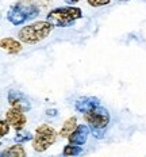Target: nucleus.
<instances>
[{
    "instance_id": "nucleus-1",
    "label": "nucleus",
    "mask_w": 146,
    "mask_h": 157,
    "mask_svg": "<svg viewBox=\"0 0 146 157\" xmlns=\"http://www.w3.org/2000/svg\"><path fill=\"white\" fill-rule=\"evenodd\" d=\"M53 27L54 26L47 21L35 22V23H32V25L22 27L18 33V38H19V41H22L23 44L34 45V44H38V42L43 41L45 38H47V35L51 33Z\"/></svg>"
},
{
    "instance_id": "nucleus-2",
    "label": "nucleus",
    "mask_w": 146,
    "mask_h": 157,
    "mask_svg": "<svg viewBox=\"0 0 146 157\" xmlns=\"http://www.w3.org/2000/svg\"><path fill=\"white\" fill-rule=\"evenodd\" d=\"M81 16H83V11L79 7L66 6V7L51 10L46 16V21L50 22L54 27H68V26L73 25Z\"/></svg>"
},
{
    "instance_id": "nucleus-3",
    "label": "nucleus",
    "mask_w": 146,
    "mask_h": 157,
    "mask_svg": "<svg viewBox=\"0 0 146 157\" xmlns=\"http://www.w3.org/2000/svg\"><path fill=\"white\" fill-rule=\"evenodd\" d=\"M39 14V8L35 4L15 3L7 11V21L14 26H21L27 21H31Z\"/></svg>"
},
{
    "instance_id": "nucleus-4",
    "label": "nucleus",
    "mask_w": 146,
    "mask_h": 157,
    "mask_svg": "<svg viewBox=\"0 0 146 157\" xmlns=\"http://www.w3.org/2000/svg\"><path fill=\"white\" fill-rule=\"evenodd\" d=\"M57 141V132L50 125L43 123L39 125L35 130V136L32 140V149L35 152H45Z\"/></svg>"
},
{
    "instance_id": "nucleus-5",
    "label": "nucleus",
    "mask_w": 146,
    "mask_h": 157,
    "mask_svg": "<svg viewBox=\"0 0 146 157\" xmlns=\"http://www.w3.org/2000/svg\"><path fill=\"white\" fill-rule=\"evenodd\" d=\"M84 119L91 129H106L110 123V113L104 107L97 106L96 109L84 114Z\"/></svg>"
},
{
    "instance_id": "nucleus-6",
    "label": "nucleus",
    "mask_w": 146,
    "mask_h": 157,
    "mask_svg": "<svg viewBox=\"0 0 146 157\" xmlns=\"http://www.w3.org/2000/svg\"><path fill=\"white\" fill-rule=\"evenodd\" d=\"M7 100L11 107L23 111V113H27V111L31 110V100L21 91L11 90L7 95Z\"/></svg>"
},
{
    "instance_id": "nucleus-7",
    "label": "nucleus",
    "mask_w": 146,
    "mask_h": 157,
    "mask_svg": "<svg viewBox=\"0 0 146 157\" xmlns=\"http://www.w3.org/2000/svg\"><path fill=\"white\" fill-rule=\"evenodd\" d=\"M6 119H7V122L11 125V127H14L15 130L23 129L26 122H27L23 111L18 110V109H14V107H11L9 110L6 111Z\"/></svg>"
},
{
    "instance_id": "nucleus-8",
    "label": "nucleus",
    "mask_w": 146,
    "mask_h": 157,
    "mask_svg": "<svg viewBox=\"0 0 146 157\" xmlns=\"http://www.w3.org/2000/svg\"><path fill=\"white\" fill-rule=\"evenodd\" d=\"M91 133V127L89 125H77V127L74 129V132L68 137L69 144H74V145H84L88 140V136Z\"/></svg>"
},
{
    "instance_id": "nucleus-9",
    "label": "nucleus",
    "mask_w": 146,
    "mask_h": 157,
    "mask_svg": "<svg viewBox=\"0 0 146 157\" xmlns=\"http://www.w3.org/2000/svg\"><path fill=\"white\" fill-rule=\"evenodd\" d=\"M97 106H100V100L95 96H83L79 98L74 103V109L76 111H79L81 114H85L88 111L96 109Z\"/></svg>"
},
{
    "instance_id": "nucleus-10",
    "label": "nucleus",
    "mask_w": 146,
    "mask_h": 157,
    "mask_svg": "<svg viewBox=\"0 0 146 157\" xmlns=\"http://www.w3.org/2000/svg\"><path fill=\"white\" fill-rule=\"evenodd\" d=\"M22 41H18L15 38H3L0 45H2V49H4L8 54H18L19 52L22 50Z\"/></svg>"
},
{
    "instance_id": "nucleus-11",
    "label": "nucleus",
    "mask_w": 146,
    "mask_h": 157,
    "mask_svg": "<svg viewBox=\"0 0 146 157\" xmlns=\"http://www.w3.org/2000/svg\"><path fill=\"white\" fill-rule=\"evenodd\" d=\"M76 127H77V118L76 117L68 118V119L64 122L62 129H61V132H60V136L62 137V138H68V137L74 132Z\"/></svg>"
},
{
    "instance_id": "nucleus-12",
    "label": "nucleus",
    "mask_w": 146,
    "mask_h": 157,
    "mask_svg": "<svg viewBox=\"0 0 146 157\" xmlns=\"http://www.w3.org/2000/svg\"><path fill=\"white\" fill-rule=\"evenodd\" d=\"M2 156L3 157H26V150L23 149L22 144H18V145L9 146L8 149L3 150Z\"/></svg>"
},
{
    "instance_id": "nucleus-13",
    "label": "nucleus",
    "mask_w": 146,
    "mask_h": 157,
    "mask_svg": "<svg viewBox=\"0 0 146 157\" xmlns=\"http://www.w3.org/2000/svg\"><path fill=\"white\" fill-rule=\"evenodd\" d=\"M14 140H15V142H18V144H26L28 141H32L34 136H32L30 132H27V130L21 129V130H16V136Z\"/></svg>"
},
{
    "instance_id": "nucleus-14",
    "label": "nucleus",
    "mask_w": 146,
    "mask_h": 157,
    "mask_svg": "<svg viewBox=\"0 0 146 157\" xmlns=\"http://www.w3.org/2000/svg\"><path fill=\"white\" fill-rule=\"evenodd\" d=\"M83 153V146L81 145H74V144H69V145H65V148L62 150L64 156H79Z\"/></svg>"
},
{
    "instance_id": "nucleus-15",
    "label": "nucleus",
    "mask_w": 146,
    "mask_h": 157,
    "mask_svg": "<svg viewBox=\"0 0 146 157\" xmlns=\"http://www.w3.org/2000/svg\"><path fill=\"white\" fill-rule=\"evenodd\" d=\"M87 2H88V4L92 6V7H103V6L110 4L111 0H87Z\"/></svg>"
},
{
    "instance_id": "nucleus-16",
    "label": "nucleus",
    "mask_w": 146,
    "mask_h": 157,
    "mask_svg": "<svg viewBox=\"0 0 146 157\" xmlns=\"http://www.w3.org/2000/svg\"><path fill=\"white\" fill-rule=\"evenodd\" d=\"M9 126H11V125L7 122V119H3L2 122H0V127H2V133H0V134H2V137H6L8 134Z\"/></svg>"
},
{
    "instance_id": "nucleus-17",
    "label": "nucleus",
    "mask_w": 146,
    "mask_h": 157,
    "mask_svg": "<svg viewBox=\"0 0 146 157\" xmlns=\"http://www.w3.org/2000/svg\"><path fill=\"white\" fill-rule=\"evenodd\" d=\"M91 133L93 134V137L97 140H102L104 137V133H106V129H91Z\"/></svg>"
},
{
    "instance_id": "nucleus-18",
    "label": "nucleus",
    "mask_w": 146,
    "mask_h": 157,
    "mask_svg": "<svg viewBox=\"0 0 146 157\" xmlns=\"http://www.w3.org/2000/svg\"><path fill=\"white\" fill-rule=\"evenodd\" d=\"M57 113H58V111H57L56 109H51V110H47V111H46V115H47V117H56Z\"/></svg>"
},
{
    "instance_id": "nucleus-19",
    "label": "nucleus",
    "mask_w": 146,
    "mask_h": 157,
    "mask_svg": "<svg viewBox=\"0 0 146 157\" xmlns=\"http://www.w3.org/2000/svg\"><path fill=\"white\" fill-rule=\"evenodd\" d=\"M80 0H66V3H69V4H76V3H79Z\"/></svg>"
},
{
    "instance_id": "nucleus-20",
    "label": "nucleus",
    "mask_w": 146,
    "mask_h": 157,
    "mask_svg": "<svg viewBox=\"0 0 146 157\" xmlns=\"http://www.w3.org/2000/svg\"><path fill=\"white\" fill-rule=\"evenodd\" d=\"M122 2H126V0H122Z\"/></svg>"
}]
</instances>
